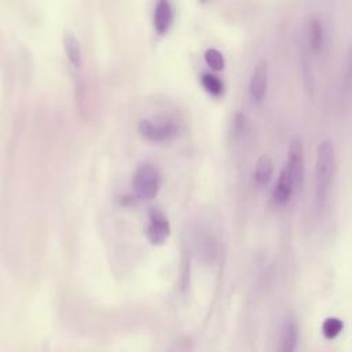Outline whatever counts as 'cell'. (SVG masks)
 Returning <instances> with one entry per match:
<instances>
[{
  "mask_svg": "<svg viewBox=\"0 0 352 352\" xmlns=\"http://www.w3.org/2000/svg\"><path fill=\"white\" fill-rule=\"evenodd\" d=\"M336 173V147L331 139H323L316 147L314 169L315 204L322 208L329 197Z\"/></svg>",
  "mask_w": 352,
  "mask_h": 352,
  "instance_id": "1",
  "label": "cell"
},
{
  "mask_svg": "<svg viewBox=\"0 0 352 352\" xmlns=\"http://www.w3.org/2000/svg\"><path fill=\"white\" fill-rule=\"evenodd\" d=\"M285 169L290 175L296 190H301L305 179V157H304V146L298 136H294L287 148V161Z\"/></svg>",
  "mask_w": 352,
  "mask_h": 352,
  "instance_id": "4",
  "label": "cell"
},
{
  "mask_svg": "<svg viewBox=\"0 0 352 352\" xmlns=\"http://www.w3.org/2000/svg\"><path fill=\"white\" fill-rule=\"evenodd\" d=\"M204 58H205L206 65H208L210 69L216 70V72L223 70L224 66H226L224 55H223L221 51H219L217 48H213V47L208 48V50L205 51V54H204Z\"/></svg>",
  "mask_w": 352,
  "mask_h": 352,
  "instance_id": "14",
  "label": "cell"
},
{
  "mask_svg": "<svg viewBox=\"0 0 352 352\" xmlns=\"http://www.w3.org/2000/svg\"><path fill=\"white\" fill-rule=\"evenodd\" d=\"M293 192H294L293 180L283 166V169L279 172L275 188L272 191V199L276 205H285L290 201Z\"/></svg>",
  "mask_w": 352,
  "mask_h": 352,
  "instance_id": "10",
  "label": "cell"
},
{
  "mask_svg": "<svg viewBox=\"0 0 352 352\" xmlns=\"http://www.w3.org/2000/svg\"><path fill=\"white\" fill-rule=\"evenodd\" d=\"M201 84L204 89L213 96H220L224 92V82L212 73H204L201 77Z\"/></svg>",
  "mask_w": 352,
  "mask_h": 352,
  "instance_id": "13",
  "label": "cell"
},
{
  "mask_svg": "<svg viewBox=\"0 0 352 352\" xmlns=\"http://www.w3.org/2000/svg\"><path fill=\"white\" fill-rule=\"evenodd\" d=\"M272 172H274V164L270 155L263 154L257 158L256 165H254V172H253V177L257 186H265L271 177H272Z\"/></svg>",
  "mask_w": 352,
  "mask_h": 352,
  "instance_id": "12",
  "label": "cell"
},
{
  "mask_svg": "<svg viewBox=\"0 0 352 352\" xmlns=\"http://www.w3.org/2000/svg\"><path fill=\"white\" fill-rule=\"evenodd\" d=\"M268 92V62L261 58L256 62L249 80V95L253 102L261 103Z\"/></svg>",
  "mask_w": 352,
  "mask_h": 352,
  "instance_id": "5",
  "label": "cell"
},
{
  "mask_svg": "<svg viewBox=\"0 0 352 352\" xmlns=\"http://www.w3.org/2000/svg\"><path fill=\"white\" fill-rule=\"evenodd\" d=\"M63 50L66 54V58L69 60L70 69L73 70L74 76H80L81 67H82V51L78 38L74 33L66 32L63 36ZM78 78V77H77Z\"/></svg>",
  "mask_w": 352,
  "mask_h": 352,
  "instance_id": "8",
  "label": "cell"
},
{
  "mask_svg": "<svg viewBox=\"0 0 352 352\" xmlns=\"http://www.w3.org/2000/svg\"><path fill=\"white\" fill-rule=\"evenodd\" d=\"M133 188L140 199H153L161 188V172L151 162L140 164L133 175Z\"/></svg>",
  "mask_w": 352,
  "mask_h": 352,
  "instance_id": "2",
  "label": "cell"
},
{
  "mask_svg": "<svg viewBox=\"0 0 352 352\" xmlns=\"http://www.w3.org/2000/svg\"><path fill=\"white\" fill-rule=\"evenodd\" d=\"M139 132L150 142H168L177 133V125L172 118L154 117L139 121Z\"/></svg>",
  "mask_w": 352,
  "mask_h": 352,
  "instance_id": "3",
  "label": "cell"
},
{
  "mask_svg": "<svg viewBox=\"0 0 352 352\" xmlns=\"http://www.w3.org/2000/svg\"><path fill=\"white\" fill-rule=\"evenodd\" d=\"M298 342V324L294 319L287 318L285 319L280 336H279V351L282 352H292L294 351L296 345Z\"/></svg>",
  "mask_w": 352,
  "mask_h": 352,
  "instance_id": "11",
  "label": "cell"
},
{
  "mask_svg": "<svg viewBox=\"0 0 352 352\" xmlns=\"http://www.w3.org/2000/svg\"><path fill=\"white\" fill-rule=\"evenodd\" d=\"M154 29L158 34H165L173 23V8L172 4L166 0H160L154 7Z\"/></svg>",
  "mask_w": 352,
  "mask_h": 352,
  "instance_id": "9",
  "label": "cell"
},
{
  "mask_svg": "<svg viewBox=\"0 0 352 352\" xmlns=\"http://www.w3.org/2000/svg\"><path fill=\"white\" fill-rule=\"evenodd\" d=\"M307 45L311 52L320 54L326 43V29L322 18L319 15H311L305 23Z\"/></svg>",
  "mask_w": 352,
  "mask_h": 352,
  "instance_id": "7",
  "label": "cell"
},
{
  "mask_svg": "<svg viewBox=\"0 0 352 352\" xmlns=\"http://www.w3.org/2000/svg\"><path fill=\"white\" fill-rule=\"evenodd\" d=\"M344 323L338 318H327L322 323V333L327 340L336 338L341 331H342Z\"/></svg>",
  "mask_w": 352,
  "mask_h": 352,
  "instance_id": "15",
  "label": "cell"
},
{
  "mask_svg": "<svg viewBox=\"0 0 352 352\" xmlns=\"http://www.w3.org/2000/svg\"><path fill=\"white\" fill-rule=\"evenodd\" d=\"M170 234L168 217L160 209H151L148 213V226L146 230L147 239L153 245H162Z\"/></svg>",
  "mask_w": 352,
  "mask_h": 352,
  "instance_id": "6",
  "label": "cell"
}]
</instances>
